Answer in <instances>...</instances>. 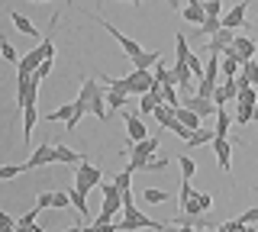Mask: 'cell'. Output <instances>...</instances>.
<instances>
[{
	"instance_id": "cell-1",
	"label": "cell",
	"mask_w": 258,
	"mask_h": 232,
	"mask_svg": "<svg viewBox=\"0 0 258 232\" xmlns=\"http://www.w3.org/2000/svg\"><path fill=\"white\" fill-rule=\"evenodd\" d=\"M116 226H119V232H136V229H155V232H165V229H168L165 222L149 219L142 210H136V203L123 206V219H116Z\"/></svg>"
},
{
	"instance_id": "cell-2",
	"label": "cell",
	"mask_w": 258,
	"mask_h": 232,
	"mask_svg": "<svg viewBox=\"0 0 258 232\" xmlns=\"http://www.w3.org/2000/svg\"><path fill=\"white\" fill-rule=\"evenodd\" d=\"M155 148H158V135H149V139H142V142H133V145L126 148V155H129V171H142V165H145V158H152L155 155Z\"/></svg>"
},
{
	"instance_id": "cell-3",
	"label": "cell",
	"mask_w": 258,
	"mask_h": 232,
	"mask_svg": "<svg viewBox=\"0 0 258 232\" xmlns=\"http://www.w3.org/2000/svg\"><path fill=\"white\" fill-rule=\"evenodd\" d=\"M103 184V168H97L91 162H81L75 168V187L78 190H84V194H91L94 187H100Z\"/></svg>"
},
{
	"instance_id": "cell-4",
	"label": "cell",
	"mask_w": 258,
	"mask_h": 232,
	"mask_svg": "<svg viewBox=\"0 0 258 232\" xmlns=\"http://www.w3.org/2000/svg\"><path fill=\"white\" fill-rule=\"evenodd\" d=\"M39 78L36 74H26V78H16V110H26L36 103L39 97Z\"/></svg>"
},
{
	"instance_id": "cell-5",
	"label": "cell",
	"mask_w": 258,
	"mask_h": 232,
	"mask_svg": "<svg viewBox=\"0 0 258 232\" xmlns=\"http://www.w3.org/2000/svg\"><path fill=\"white\" fill-rule=\"evenodd\" d=\"M94 20H97V23H100V26H103V29H107V33H110V36H113V39H116V42H119V49H123V52H126V58H136V55H139V52H145V49H142V45H139V42H136V39H129L126 33H119V29H116V26H113V23H107V20H103V17H100V13H94Z\"/></svg>"
},
{
	"instance_id": "cell-6",
	"label": "cell",
	"mask_w": 258,
	"mask_h": 232,
	"mask_svg": "<svg viewBox=\"0 0 258 232\" xmlns=\"http://www.w3.org/2000/svg\"><path fill=\"white\" fill-rule=\"evenodd\" d=\"M45 165H58V162H55V139L42 142V145L26 158V165H23V168H26V171H36V168H45Z\"/></svg>"
},
{
	"instance_id": "cell-7",
	"label": "cell",
	"mask_w": 258,
	"mask_h": 232,
	"mask_svg": "<svg viewBox=\"0 0 258 232\" xmlns=\"http://www.w3.org/2000/svg\"><path fill=\"white\" fill-rule=\"evenodd\" d=\"M123 123H126L129 145H133V142L149 139V129H145V123H142V113H129V110H123Z\"/></svg>"
},
{
	"instance_id": "cell-8",
	"label": "cell",
	"mask_w": 258,
	"mask_h": 232,
	"mask_svg": "<svg viewBox=\"0 0 258 232\" xmlns=\"http://www.w3.org/2000/svg\"><path fill=\"white\" fill-rule=\"evenodd\" d=\"M213 155H216V162H220L223 171H232V142L226 139V135H213Z\"/></svg>"
},
{
	"instance_id": "cell-9",
	"label": "cell",
	"mask_w": 258,
	"mask_h": 232,
	"mask_svg": "<svg viewBox=\"0 0 258 232\" xmlns=\"http://www.w3.org/2000/svg\"><path fill=\"white\" fill-rule=\"evenodd\" d=\"M181 103H184L187 110H194L197 116H216V110H220L213 100L200 97V94H187V97H181Z\"/></svg>"
},
{
	"instance_id": "cell-10",
	"label": "cell",
	"mask_w": 258,
	"mask_h": 232,
	"mask_svg": "<svg viewBox=\"0 0 258 232\" xmlns=\"http://www.w3.org/2000/svg\"><path fill=\"white\" fill-rule=\"evenodd\" d=\"M42 61H45V52H42V45H36L32 52H26V55L20 58V65H16V78H26V74H32V71L42 65Z\"/></svg>"
},
{
	"instance_id": "cell-11",
	"label": "cell",
	"mask_w": 258,
	"mask_h": 232,
	"mask_svg": "<svg viewBox=\"0 0 258 232\" xmlns=\"http://www.w3.org/2000/svg\"><path fill=\"white\" fill-rule=\"evenodd\" d=\"M236 94H239V84H236V78H223V81L216 84L213 103H216V107H226L229 100H236Z\"/></svg>"
},
{
	"instance_id": "cell-12",
	"label": "cell",
	"mask_w": 258,
	"mask_h": 232,
	"mask_svg": "<svg viewBox=\"0 0 258 232\" xmlns=\"http://www.w3.org/2000/svg\"><path fill=\"white\" fill-rule=\"evenodd\" d=\"M248 4H252V0H239V4L232 7L229 13H223V26H226V29H239V26H245V10H248Z\"/></svg>"
},
{
	"instance_id": "cell-13",
	"label": "cell",
	"mask_w": 258,
	"mask_h": 232,
	"mask_svg": "<svg viewBox=\"0 0 258 232\" xmlns=\"http://www.w3.org/2000/svg\"><path fill=\"white\" fill-rule=\"evenodd\" d=\"M232 39H236V29H226V26H220L213 36H210V42H207V52H216L220 55L226 45H232Z\"/></svg>"
},
{
	"instance_id": "cell-14",
	"label": "cell",
	"mask_w": 258,
	"mask_h": 232,
	"mask_svg": "<svg viewBox=\"0 0 258 232\" xmlns=\"http://www.w3.org/2000/svg\"><path fill=\"white\" fill-rule=\"evenodd\" d=\"M158 103H165V100H161V84H155L152 91H145L142 97H139V113H142V116H152Z\"/></svg>"
},
{
	"instance_id": "cell-15",
	"label": "cell",
	"mask_w": 258,
	"mask_h": 232,
	"mask_svg": "<svg viewBox=\"0 0 258 232\" xmlns=\"http://www.w3.org/2000/svg\"><path fill=\"white\" fill-rule=\"evenodd\" d=\"M181 17L194 23V26H200V23L207 20V10H204V0H184V10H181Z\"/></svg>"
},
{
	"instance_id": "cell-16",
	"label": "cell",
	"mask_w": 258,
	"mask_h": 232,
	"mask_svg": "<svg viewBox=\"0 0 258 232\" xmlns=\"http://www.w3.org/2000/svg\"><path fill=\"white\" fill-rule=\"evenodd\" d=\"M232 49L239 52V58H242V61H252L255 55H258L255 39H248V36H236V39H232Z\"/></svg>"
},
{
	"instance_id": "cell-17",
	"label": "cell",
	"mask_w": 258,
	"mask_h": 232,
	"mask_svg": "<svg viewBox=\"0 0 258 232\" xmlns=\"http://www.w3.org/2000/svg\"><path fill=\"white\" fill-rule=\"evenodd\" d=\"M55 162L58 165H81V162H87V158L78 155V151H71L64 142H55Z\"/></svg>"
},
{
	"instance_id": "cell-18",
	"label": "cell",
	"mask_w": 258,
	"mask_h": 232,
	"mask_svg": "<svg viewBox=\"0 0 258 232\" xmlns=\"http://www.w3.org/2000/svg\"><path fill=\"white\" fill-rule=\"evenodd\" d=\"M23 113V139H32V129H36V123H39V110H36V103L32 107H26V110H20Z\"/></svg>"
},
{
	"instance_id": "cell-19",
	"label": "cell",
	"mask_w": 258,
	"mask_h": 232,
	"mask_svg": "<svg viewBox=\"0 0 258 232\" xmlns=\"http://www.w3.org/2000/svg\"><path fill=\"white\" fill-rule=\"evenodd\" d=\"M152 74H155V81H158V84H165V87H177V78H174V71L168 68L161 58L155 61V71H152Z\"/></svg>"
},
{
	"instance_id": "cell-20",
	"label": "cell",
	"mask_w": 258,
	"mask_h": 232,
	"mask_svg": "<svg viewBox=\"0 0 258 232\" xmlns=\"http://www.w3.org/2000/svg\"><path fill=\"white\" fill-rule=\"evenodd\" d=\"M10 20H13V26L20 29L23 36H29V39H39V29L32 26V20H29V17H23V13H16V10H13V13H10Z\"/></svg>"
},
{
	"instance_id": "cell-21",
	"label": "cell",
	"mask_w": 258,
	"mask_h": 232,
	"mask_svg": "<svg viewBox=\"0 0 258 232\" xmlns=\"http://www.w3.org/2000/svg\"><path fill=\"white\" fill-rule=\"evenodd\" d=\"M152 116L158 119V126H161V129H171V123H174V107H168V103H158Z\"/></svg>"
},
{
	"instance_id": "cell-22",
	"label": "cell",
	"mask_w": 258,
	"mask_h": 232,
	"mask_svg": "<svg viewBox=\"0 0 258 232\" xmlns=\"http://www.w3.org/2000/svg\"><path fill=\"white\" fill-rule=\"evenodd\" d=\"M68 194H71V206H75V210L87 219V216H91V206H87V194H84V190H78V187H71Z\"/></svg>"
},
{
	"instance_id": "cell-23",
	"label": "cell",
	"mask_w": 258,
	"mask_h": 232,
	"mask_svg": "<svg viewBox=\"0 0 258 232\" xmlns=\"http://www.w3.org/2000/svg\"><path fill=\"white\" fill-rule=\"evenodd\" d=\"M174 116L181 119V123L187 126V129H200V119H204V116H197V113H194V110H187L184 103H181V107L174 110Z\"/></svg>"
},
{
	"instance_id": "cell-24",
	"label": "cell",
	"mask_w": 258,
	"mask_h": 232,
	"mask_svg": "<svg viewBox=\"0 0 258 232\" xmlns=\"http://www.w3.org/2000/svg\"><path fill=\"white\" fill-rule=\"evenodd\" d=\"M174 39H177V42H174V65H187V58H190V49H187V36H181V33H177Z\"/></svg>"
},
{
	"instance_id": "cell-25",
	"label": "cell",
	"mask_w": 258,
	"mask_h": 232,
	"mask_svg": "<svg viewBox=\"0 0 258 232\" xmlns=\"http://www.w3.org/2000/svg\"><path fill=\"white\" fill-rule=\"evenodd\" d=\"M71 116H75V103H64V107H58L55 113H48L42 119H45V123H68Z\"/></svg>"
},
{
	"instance_id": "cell-26",
	"label": "cell",
	"mask_w": 258,
	"mask_h": 232,
	"mask_svg": "<svg viewBox=\"0 0 258 232\" xmlns=\"http://www.w3.org/2000/svg\"><path fill=\"white\" fill-rule=\"evenodd\" d=\"M161 58V55L158 52H139V55H136V58H129V65H133V68H152V65H155V61Z\"/></svg>"
},
{
	"instance_id": "cell-27",
	"label": "cell",
	"mask_w": 258,
	"mask_h": 232,
	"mask_svg": "<svg viewBox=\"0 0 258 232\" xmlns=\"http://www.w3.org/2000/svg\"><path fill=\"white\" fill-rule=\"evenodd\" d=\"M126 100H129V94H123V91H107V110H110V113H113V110H123Z\"/></svg>"
},
{
	"instance_id": "cell-28",
	"label": "cell",
	"mask_w": 258,
	"mask_h": 232,
	"mask_svg": "<svg viewBox=\"0 0 258 232\" xmlns=\"http://www.w3.org/2000/svg\"><path fill=\"white\" fill-rule=\"evenodd\" d=\"M213 129H204V126H200V129H194L190 132V139H187V145H207V142H213Z\"/></svg>"
},
{
	"instance_id": "cell-29",
	"label": "cell",
	"mask_w": 258,
	"mask_h": 232,
	"mask_svg": "<svg viewBox=\"0 0 258 232\" xmlns=\"http://www.w3.org/2000/svg\"><path fill=\"white\" fill-rule=\"evenodd\" d=\"M242 78H245L252 87H258V61L252 58V61H242V71H239Z\"/></svg>"
},
{
	"instance_id": "cell-30",
	"label": "cell",
	"mask_w": 258,
	"mask_h": 232,
	"mask_svg": "<svg viewBox=\"0 0 258 232\" xmlns=\"http://www.w3.org/2000/svg\"><path fill=\"white\" fill-rule=\"evenodd\" d=\"M0 55H4V61H10V65H20V55H16V49L10 45L7 36H0Z\"/></svg>"
},
{
	"instance_id": "cell-31",
	"label": "cell",
	"mask_w": 258,
	"mask_h": 232,
	"mask_svg": "<svg viewBox=\"0 0 258 232\" xmlns=\"http://www.w3.org/2000/svg\"><path fill=\"white\" fill-rule=\"evenodd\" d=\"M229 126H232V116L220 107V110H216V129H213V132H216V135H226V132H229Z\"/></svg>"
},
{
	"instance_id": "cell-32",
	"label": "cell",
	"mask_w": 258,
	"mask_h": 232,
	"mask_svg": "<svg viewBox=\"0 0 258 232\" xmlns=\"http://www.w3.org/2000/svg\"><path fill=\"white\" fill-rule=\"evenodd\" d=\"M168 197H171V194H165V190H158V187H145L142 190V200H145V203H165Z\"/></svg>"
},
{
	"instance_id": "cell-33",
	"label": "cell",
	"mask_w": 258,
	"mask_h": 232,
	"mask_svg": "<svg viewBox=\"0 0 258 232\" xmlns=\"http://www.w3.org/2000/svg\"><path fill=\"white\" fill-rule=\"evenodd\" d=\"M177 165H181V178H184V181H190L194 174H197V162H194V158H187V155L177 158Z\"/></svg>"
},
{
	"instance_id": "cell-34",
	"label": "cell",
	"mask_w": 258,
	"mask_h": 232,
	"mask_svg": "<svg viewBox=\"0 0 258 232\" xmlns=\"http://www.w3.org/2000/svg\"><path fill=\"white\" fill-rule=\"evenodd\" d=\"M113 184L119 187V194H123V190H133V171H129V168H123V171L113 178Z\"/></svg>"
},
{
	"instance_id": "cell-35",
	"label": "cell",
	"mask_w": 258,
	"mask_h": 232,
	"mask_svg": "<svg viewBox=\"0 0 258 232\" xmlns=\"http://www.w3.org/2000/svg\"><path fill=\"white\" fill-rule=\"evenodd\" d=\"M71 206V194L68 190H55L52 194V210H68Z\"/></svg>"
},
{
	"instance_id": "cell-36",
	"label": "cell",
	"mask_w": 258,
	"mask_h": 232,
	"mask_svg": "<svg viewBox=\"0 0 258 232\" xmlns=\"http://www.w3.org/2000/svg\"><path fill=\"white\" fill-rule=\"evenodd\" d=\"M255 119V107H248V103H239V110H236V123L239 126H245V123H252Z\"/></svg>"
},
{
	"instance_id": "cell-37",
	"label": "cell",
	"mask_w": 258,
	"mask_h": 232,
	"mask_svg": "<svg viewBox=\"0 0 258 232\" xmlns=\"http://www.w3.org/2000/svg\"><path fill=\"white\" fill-rule=\"evenodd\" d=\"M168 165H171V162H168V158H155V155H152V158H145L142 171H165Z\"/></svg>"
},
{
	"instance_id": "cell-38",
	"label": "cell",
	"mask_w": 258,
	"mask_h": 232,
	"mask_svg": "<svg viewBox=\"0 0 258 232\" xmlns=\"http://www.w3.org/2000/svg\"><path fill=\"white\" fill-rule=\"evenodd\" d=\"M161 100H165L168 103V107H181V97H177V91H174V87H165V84H161Z\"/></svg>"
},
{
	"instance_id": "cell-39",
	"label": "cell",
	"mask_w": 258,
	"mask_h": 232,
	"mask_svg": "<svg viewBox=\"0 0 258 232\" xmlns=\"http://www.w3.org/2000/svg\"><path fill=\"white\" fill-rule=\"evenodd\" d=\"M26 168L23 165H0V181H13L16 174H23Z\"/></svg>"
},
{
	"instance_id": "cell-40",
	"label": "cell",
	"mask_w": 258,
	"mask_h": 232,
	"mask_svg": "<svg viewBox=\"0 0 258 232\" xmlns=\"http://www.w3.org/2000/svg\"><path fill=\"white\" fill-rule=\"evenodd\" d=\"M187 68L194 71V78H197V81H204V61H200V55H194V52H190V58H187Z\"/></svg>"
},
{
	"instance_id": "cell-41",
	"label": "cell",
	"mask_w": 258,
	"mask_h": 232,
	"mask_svg": "<svg viewBox=\"0 0 258 232\" xmlns=\"http://www.w3.org/2000/svg\"><path fill=\"white\" fill-rule=\"evenodd\" d=\"M194 194H197V190H194V184L181 178V194H177V203H181V206H184V203H187V200H190Z\"/></svg>"
},
{
	"instance_id": "cell-42",
	"label": "cell",
	"mask_w": 258,
	"mask_h": 232,
	"mask_svg": "<svg viewBox=\"0 0 258 232\" xmlns=\"http://www.w3.org/2000/svg\"><path fill=\"white\" fill-rule=\"evenodd\" d=\"M207 17H223V0H204Z\"/></svg>"
},
{
	"instance_id": "cell-43",
	"label": "cell",
	"mask_w": 258,
	"mask_h": 232,
	"mask_svg": "<svg viewBox=\"0 0 258 232\" xmlns=\"http://www.w3.org/2000/svg\"><path fill=\"white\" fill-rule=\"evenodd\" d=\"M52 65H55V58H45V61H42V65H39L36 71H32V74H36V78H39V81H45V78H48V74H52Z\"/></svg>"
},
{
	"instance_id": "cell-44",
	"label": "cell",
	"mask_w": 258,
	"mask_h": 232,
	"mask_svg": "<svg viewBox=\"0 0 258 232\" xmlns=\"http://www.w3.org/2000/svg\"><path fill=\"white\" fill-rule=\"evenodd\" d=\"M197 203H200V210L210 213L213 210V194H204V190H197Z\"/></svg>"
},
{
	"instance_id": "cell-45",
	"label": "cell",
	"mask_w": 258,
	"mask_h": 232,
	"mask_svg": "<svg viewBox=\"0 0 258 232\" xmlns=\"http://www.w3.org/2000/svg\"><path fill=\"white\" fill-rule=\"evenodd\" d=\"M52 194H55V190H45V194L36 197V206H39V210H52Z\"/></svg>"
},
{
	"instance_id": "cell-46",
	"label": "cell",
	"mask_w": 258,
	"mask_h": 232,
	"mask_svg": "<svg viewBox=\"0 0 258 232\" xmlns=\"http://www.w3.org/2000/svg\"><path fill=\"white\" fill-rule=\"evenodd\" d=\"M239 219H242V222H248V226H252V222H258V206H252V210H245V213L239 216Z\"/></svg>"
},
{
	"instance_id": "cell-47",
	"label": "cell",
	"mask_w": 258,
	"mask_h": 232,
	"mask_svg": "<svg viewBox=\"0 0 258 232\" xmlns=\"http://www.w3.org/2000/svg\"><path fill=\"white\" fill-rule=\"evenodd\" d=\"M168 7H171V10H177V7H181V0H168Z\"/></svg>"
},
{
	"instance_id": "cell-48",
	"label": "cell",
	"mask_w": 258,
	"mask_h": 232,
	"mask_svg": "<svg viewBox=\"0 0 258 232\" xmlns=\"http://www.w3.org/2000/svg\"><path fill=\"white\" fill-rule=\"evenodd\" d=\"M239 232H255V229H252V226H248V222H242V229H239Z\"/></svg>"
},
{
	"instance_id": "cell-49",
	"label": "cell",
	"mask_w": 258,
	"mask_h": 232,
	"mask_svg": "<svg viewBox=\"0 0 258 232\" xmlns=\"http://www.w3.org/2000/svg\"><path fill=\"white\" fill-rule=\"evenodd\" d=\"M81 229H84V226H71V229H64V232H81Z\"/></svg>"
},
{
	"instance_id": "cell-50",
	"label": "cell",
	"mask_w": 258,
	"mask_h": 232,
	"mask_svg": "<svg viewBox=\"0 0 258 232\" xmlns=\"http://www.w3.org/2000/svg\"><path fill=\"white\" fill-rule=\"evenodd\" d=\"M252 123H258V103H255V119H252Z\"/></svg>"
},
{
	"instance_id": "cell-51",
	"label": "cell",
	"mask_w": 258,
	"mask_h": 232,
	"mask_svg": "<svg viewBox=\"0 0 258 232\" xmlns=\"http://www.w3.org/2000/svg\"><path fill=\"white\" fill-rule=\"evenodd\" d=\"M123 4H142V0H123Z\"/></svg>"
},
{
	"instance_id": "cell-52",
	"label": "cell",
	"mask_w": 258,
	"mask_h": 232,
	"mask_svg": "<svg viewBox=\"0 0 258 232\" xmlns=\"http://www.w3.org/2000/svg\"><path fill=\"white\" fill-rule=\"evenodd\" d=\"M32 4H48V0H32Z\"/></svg>"
},
{
	"instance_id": "cell-53",
	"label": "cell",
	"mask_w": 258,
	"mask_h": 232,
	"mask_svg": "<svg viewBox=\"0 0 258 232\" xmlns=\"http://www.w3.org/2000/svg\"><path fill=\"white\" fill-rule=\"evenodd\" d=\"M71 4H75V0H68V7H71Z\"/></svg>"
},
{
	"instance_id": "cell-54",
	"label": "cell",
	"mask_w": 258,
	"mask_h": 232,
	"mask_svg": "<svg viewBox=\"0 0 258 232\" xmlns=\"http://www.w3.org/2000/svg\"><path fill=\"white\" fill-rule=\"evenodd\" d=\"M255 61H258V55H255Z\"/></svg>"
},
{
	"instance_id": "cell-55",
	"label": "cell",
	"mask_w": 258,
	"mask_h": 232,
	"mask_svg": "<svg viewBox=\"0 0 258 232\" xmlns=\"http://www.w3.org/2000/svg\"><path fill=\"white\" fill-rule=\"evenodd\" d=\"M255 190H258V184H255Z\"/></svg>"
}]
</instances>
